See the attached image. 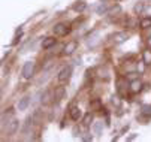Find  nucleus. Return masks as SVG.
<instances>
[{"label": "nucleus", "instance_id": "1", "mask_svg": "<svg viewBox=\"0 0 151 142\" xmlns=\"http://www.w3.org/2000/svg\"><path fill=\"white\" fill-rule=\"evenodd\" d=\"M72 72H73L72 66H66V67H63V69L60 70L58 76H57L58 82H60V84H66L68 81L70 79V76H72Z\"/></svg>", "mask_w": 151, "mask_h": 142}, {"label": "nucleus", "instance_id": "2", "mask_svg": "<svg viewBox=\"0 0 151 142\" xmlns=\"http://www.w3.org/2000/svg\"><path fill=\"white\" fill-rule=\"evenodd\" d=\"M23 78L24 79H30L35 73V62H26L23 66Z\"/></svg>", "mask_w": 151, "mask_h": 142}, {"label": "nucleus", "instance_id": "3", "mask_svg": "<svg viewBox=\"0 0 151 142\" xmlns=\"http://www.w3.org/2000/svg\"><path fill=\"white\" fill-rule=\"evenodd\" d=\"M100 42V36H99V32L97 30H93L88 36H87V45L90 48H96Z\"/></svg>", "mask_w": 151, "mask_h": 142}, {"label": "nucleus", "instance_id": "4", "mask_svg": "<svg viewBox=\"0 0 151 142\" xmlns=\"http://www.w3.org/2000/svg\"><path fill=\"white\" fill-rule=\"evenodd\" d=\"M52 32H54L55 36H66V34L70 32V27L66 26L64 23H58V24H55V26L52 27Z\"/></svg>", "mask_w": 151, "mask_h": 142}, {"label": "nucleus", "instance_id": "5", "mask_svg": "<svg viewBox=\"0 0 151 142\" xmlns=\"http://www.w3.org/2000/svg\"><path fill=\"white\" fill-rule=\"evenodd\" d=\"M64 96H66V88L64 87H57L54 90V93H52V100L55 103H58V102H61V100L64 99Z\"/></svg>", "mask_w": 151, "mask_h": 142}, {"label": "nucleus", "instance_id": "6", "mask_svg": "<svg viewBox=\"0 0 151 142\" xmlns=\"http://www.w3.org/2000/svg\"><path fill=\"white\" fill-rule=\"evenodd\" d=\"M76 48H78V42H76V40H70V42H68L66 45H64L63 54L64 55H72L76 51Z\"/></svg>", "mask_w": 151, "mask_h": 142}, {"label": "nucleus", "instance_id": "7", "mask_svg": "<svg viewBox=\"0 0 151 142\" xmlns=\"http://www.w3.org/2000/svg\"><path fill=\"white\" fill-rule=\"evenodd\" d=\"M142 87H144V84L141 82V79H133V81H130V84H129V90L132 93H141Z\"/></svg>", "mask_w": 151, "mask_h": 142}, {"label": "nucleus", "instance_id": "8", "mask_svg": "<svg viewBox=\"0 0 151 142\" xmlns=\"http://www.w3.org/2000/svg\"><path fill=\"white\" fill-rule=\"evenodd\" d=\"M127 39H129V34H127L126 32H118V33H114V36H112L114 44H117V45H120V44L126 42Z\"/></svg>", "mask_w": 151, "mask_h": 142}, {"label": "nucleus", "instance_id": "9", "mask_svg": "<svg viewBox=\"0 0 151 142\" xmlns=\"http://www.w3.org/2000/svg\"><path fill=\"white\" fill-rule=\"evenodd\" d=\"M18 129H19V121L18 120H12L11 123L8 124V129H6V133L9 135V136H12V135H15L17 132H18Z\"/></svg>", "mask_w": 151, "mask_h": 142}, {"label": "nucleus", "instance_id": "10", "mask_svg": "<svg viewBox=\"0 0 151 142\" xmlns=\"http://www.w3.org/2000/svg\"><path fill=\"white\" fill-rule=\"evenodd\" d=\"M69 115H70V118L73 121H78L79 118H82V112H81V109L78 106H72L70 111H69Z\"/></svg>", "mask_w": 151, "mask_h": 142}, {"label": "nucleus", "instance_id": "11", "mask_svg": "<svg viewBox=\"0 0 151 142\" xmlns=\"http://www.w3.org/2000/svg\"><path fill=\"white\" fill-rule=\"evenodd\" d=\"M29 105H30V97L24 96L23 99H19V102H18V111H26Z\"/></svg>", "mask_w": 151, "mask_h": 142}, {"label": "nucleus", "instance_id": "12", "mask_svg": "<svg viewBox=\"0 0 151 142\" xmlns=\"http://www.w3.org/2000/svg\"><path fill=\"white\" fill-rule=\"evenodd\" d=\"M93 133L96 136H102V133H103V123L102 121H94L93 123Z\"/></svg>", "mask_w": 151, "mask_h": 142}, {"label": "nucleus", "instance_id": "13", "mask_svg": "<svg viewBox=\"0 0 151 142\" xmlns=\"http://www.w3.org/2000/svg\"><path fill=\"white\" fill-rule=\"evenodd\" d=\"M85 8H87V3H85L84 0H78V2H75V3L72 5V9L76 11V12H82Z\"/></svg>", "mask_w": 151, "mask_h": 142}, {"label": "nucleus", "instance_id": "14", "mask_svg": "<svg viewBox=\"0 0 151 142\" xmlns=\"http://www.w3.org/2000/svg\"><path fill=\"white\" fill-rule=\"evenodd\" d=\"M54 45H55V39L54 37H45L44 42H42V48H44V49H50Z\"/></svg>", "mask_w": 151, "mask_h": 142}, {"label": "nucleus", "instance_id": "15", "mask_svg": "<svg viewBox=\"0 0 151 142\" xmlns=\"http://www.w3.org/2000/svg\"><path fill=\"white\" fill-rule=\"evenodd\" d=\"M33 115H30V117H27L26 118V124H24V127L23 129H21V132H23V133H29V130L32 129V124H33Z\"/></svg>", "mask_w": 151, "mask_h": 142}, {"label": "nucleus", "instance_id": "16", "mask_svg": "<svg viewBox=\"0 0 151 142\" xmlns=\"http://www.w3.org/2000/svg\"><path fill=\"white\" fill-rule=\"evenodd\" d=\"M90 108H91V111H100L102 109V100L100 99H93L90 102Z\"/></svg>", "mask_w": 151, "mask_h": 142}, {"label": "nucleus", "instance_id": "17", "mask_svg": "<svg viewBox=\"0 0 151 142\" xmlns=\"http://www.w3.org/2000/svg\"><path fill=\"white\" fill-rule=\"evenodd\" d=\"M91 121H93V114L91 112H87V114H84L82 115V124L85 127H88L91 124Z\"/></svg>", "mask_w": 151, "mask_h": 142}, {"label": "nucleus", "instance_id": "18", "mask_svg": "<svg viewBox=\"0 0 151 142\" xmlns=\"http://www.w3.org/2000/svg\"><path fill=\"white\" fill-rule=\"evenodd\" d=\"M108 11H109V8H108V5H106V3H100V5L96 8L97 15H105V14H108Z\"/></svg>", "mask_w": 151, "mask_h": 142}, {"label": "nucleus", "instance_id": "19", "mask_svg": "<svg viewBox=\"0 0 151 142\" xmlns=\"http://www.w3.org/2000/svg\"><path fill=\"white\" fill-rule=\"evenodd\" d=\"M142 60L145 62L147 66H151V51H150V49H145V51L142 52Z\"/></svg>", "mask_w": 151, "mask_h": 142}, {"label": "nucleus", "instance_id": "20", "mask_svg": "<svg viewBox=\"0 0 151 142\" xmlns=\"http://www.w3.org/2000/svg\"><path fill=\"white\" fill-rule=\"evenodd\" d=\"M141 114L147 118H151V105H142L141 106Z\"/></svg>", "mask_w": 151, "mask_h": 142}, {"label": "nucleus", "instance_id": "21", "mask_svg": "<svg viewBox=\"0 0 151 142\" xmlns=\"http://www.w3.org/2000/svg\"><path fill=\"white\" fill-rule=\"evenodd\" d=\"M139 27H141V29H150V27H151V18L147 16V18L141 19V21H139Z\"/></svg>", "mask_w": 151, "mask_h": 142}, {"label": "nucleus", "instance_id": "22", "mask_svg": "<svg viewBox=\"0 0 151 142\" xmlns=\"http://www.w3.org/2000/svg\"><path fill=\"white\" fill-rule=\"evenodd\" d=\"M144 9H145V6H144V3H141V2H138V3L133 6V11H135V14H138V15L144 14Z\"/></svg>", "mask_w": 151, "mask_h": 142}, {"label": "nucleus", "instance_id": "23", "mask_svg": "<svg viewBox=\"0 0 151 142\" xmlns=\"http://www.w3.org/2000/svg\"><path fill=\"white\" fill-rule=\"evenodd\" d=\"M50 99H51V93L50 91H45L40 100H42V103H44V105H47V103H50Z\"/></svg>", "mask_w": 151, "mask_h": 142}, {"label": "nucleus", "instance_id": "24", "mask_svg": "<svg viewBox=\"0 0 151 142\" xmlns=\"http://www.w3.org/2000/svg\"><path fill=\"white\" fill-rule=\"evenodd\" d=\"M145 62H144V60H142V62H138V65H136V70L139 72V73H144L145 72Z\"/></svg>", "mask_w": 151, "mask_h": 142}, {"label": "nucleus", "instance_id": "25", "mask_svg": "<svg viewBox=\"0 0 151 142\" xmlns=\"http://www.w3.org/2000/svg\"><path fill=\"white\" fill-rule=\"evenodd\" d=\"M120 12H121V8H120V6L117 5L115 8H111L109 11H108V15H118Z\"/></svg>", "mask_w": 151, "mask_h": 142}, {"label": "nucleus", "instance_id": "26", "mask_svg": "<svg viewBox=\"0 0 151 142\" xmlns=\"http://www.w3.org/2000/svg\"><path fill=\"white\" fill-rule=\"evenodd\" d=\"M118 91L121 94H126V91H127V85L123 84V81H118Z\"/></svg>", "mask_w": 151, "mask_h": 142}, {"label": "nucleus", "instance_id": "27", "mask_svg": "<svg viewBox=\"0 0 151 142\" xmlns=\"http://www.w3.org/2000/svg\"><path fill=\"white\" fill-rule=\"evenodd\" d=\"M144 14H145L147 16H150V18H151V6H147V8L144 9Z\"/></svg>", "mask_w": 151, "mask_h": 142}, {"label": "nucleus", "instance_id": "28", "mask_svg": "<svg viewBox=\"0 0 151 142\" xmlns=\"http://www.w3.org/2000/svg\"><path fill=\"white\" fill-rule=\"evenodd\" d=\"M82 139H84L85 142H90V141H91L93 138H91V135H90V136H82Z\"/></svg>", "mask_w": 151, "mask_h": 142}, {"label": "nucleus", "instance_id": "29", "mask_svg": "<svg viewBox=\"0 0 151 142\" xmlns=\"http://www.w3.org/2000/svg\"><path fill=\"white\" fill-rule=\"evenodd\" d=\"M136 136H138V135H135V133H132L130 136H129V138H127V141H133V139H135Z\"/></svg>", "mask_w": 151, "mask_h": 142}, {"label": "nucleus", "instance_id": "30", "mask_svg": "<svg viewBox=\"0 0 151 142\" xmlns=\"http://www.w3.org/2000/svg\"><path fill=\"white\" fill-rule=\"evenodd\" d=\"M147 45L151 48V36H148V37H147Z\"/></svg>", "mask_w": 151, "mask_h": 142}]
</instances>
